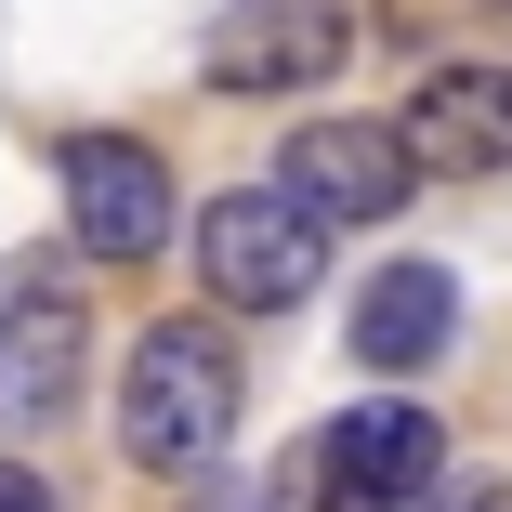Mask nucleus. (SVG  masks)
<instances>
[{"mask_svg": "<svg viewBox=\"0 0 512 512\" xmlns=\"http://www.w3.org/2000/svg\"><path fill=\"white\" fill-rule=\"evenodd\" d=\"M447 342H460V276H447V263L407 250V263H381V276L355 289V368H368V381H421Z\"/></svg>", "mask_w": 512, "mask_h": 512, "instance_id": "1a4fd4ad", "label": "nucleus"}, {"mask_svg": "<svg viewBox=\"0 0 512 512\" xmlns=\"http://www.w3.org/2000/svg\"><path fill=\"white\" fill-rule=\"evenodd\" d=\"M237 394H250V368H237V342L211 316H158L132 342V368H119V447L184 486V473H211L237 447Z\"/></svg>", "mask_w": 512, "mask_h": 512, "instance_id": "f257e3e1", "label": "nucleus"}, {"mask_svg": "<svg viewBox=\"0 0 512 512\" xmlns=\"http://www.w3.org/2000/svg\"><path fill=\"white\" fill-rule=\"evenodd\" d=\"M53 184H66V250L79 263L132 276V263L171 250V158L145 132H66L53 145Z\"/></svg>", "mask_w": 512, "mask_h": 512, "instance_id": "20e7f679", "label": "nucleus"}, {"mask_svg": "<svg viewBox=\"0 0 512 512\" xmlns=\"http://www.w3.org/2000/svg\"><path fill=\"white\" fill-rule=\"evenodd\" d=\"M184 486H197L184 512H289V473L263 486V473H224V460H211V473H184Z\"/></svg>", "mask_w": 512, "mask_h": 512, "instance_id": "9d476101", "label": "nucleus"}, {"mask_svg": "<svg viewBox=\"0 0 512 512\" xmlns=\"http://www.w3.org/2000/svg\"><path fill=\"white\" fill-rule=\"evenodd\" d=\"M276 184L302 197L316 224H381V211H407V132L394 119H302L289 145H276Z\"/></svg>", "mask_w": 512, "mask_h": 512, "instance_id": "6e6552de", "label": "nucleus"}, {"mask_svg": "<svg viewBox=\"0 0 512 512\" xmlns=\"http://www.w3.org/2000/svg\"><path fill=\"white\" fill-rule=\"evenodd\" d=\"M197 66H211V92H316L355 66V14L342 0H224Z\"/></svg>", "mask_w": 512, "mask_h": 512, "instance_id": "423d86ee", "label": "nucleus"}, {"mask_svg": "<svg viewBox=\"0 0 512 512\" xmlns=\"http://www.w3.org/2000/svg\"><path fill=\"white\" fill-rule=\"evenodd\" d=\"M92 368V316H79V276L66 263H0V434H40L79 407Z\"/></svg>", "mask_w": 512, "mask_h": 512, "instance_id": "39448f33", "label": "nucleus"}, {"mask_svg": "<svg viewBox=\"0 0 512 512\" xmlns=\"http://www.w3.org/2000/svg\"><path fill=\"white\" fill-rule=\"evenodd\" d=\"M407 171L421 184H486V171H512V66H486V53H447L421 92H407Z\"/></svg>", "mask_w": 512, "mask_h": 512, "instance_id": "0eeeda50", "label": "nucleus"}, {"mask_svg": "<svg viewBox=\"0 0 512 512\" xmlns=\"http://www.w3.org/2000/svg\"><path fill=\"white\" fill-rule=\"evenodd\" d=\"M197 276H211L224 316H289V302L329 276V224L302 211L289 184H237V197L197 211Z\"/></svg>", "mask_w": 512, "mask_h": 512, "instance_id": "f03ea898", "label": "nucleus"}, {"mask_svg": "<svg viewBox=\"0 0 512 512\" xmlns=\"http://www.w3.org/2000/svg\"><path fill=\"white\" fill-rule=\"evenodd\" d=\"M0 512H53V486H40L27 460H0Z\"/></svg>", "mask_w": 512, "mask_h": 512, "instance_id": "9b49d317", "label": "nucleus"}, {"mask_svg": "<svg viewBox=\"0 0 512 512\" xmlns=\"http://www.w3.org/2000/svg\"><path fill=\"white\" fill-rule=\"evenodd\" d=\"M447 473V421L421 394H368V407H329L316 421V447L289 460V486H316L329 512H407Z\"/></svg>", "mask_w": 512, "mask_h": 512, "instance_id": "7ed1b4c3", "label": "nucleus"}]
</instances>
